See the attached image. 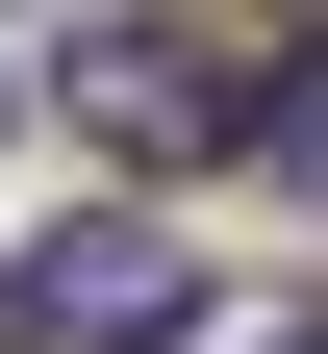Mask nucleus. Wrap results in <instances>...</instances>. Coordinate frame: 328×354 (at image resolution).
I'll use <instances>...</instances> for the list:
<instances>
[{"instance_id": "nucleus-2", "label": "nucleus", "mask_w": 328, "mask_h": 354, "mask_svg": "<svg viewBox=\"0 0 328 354\" xmlns=\"http://www.w3.org/2000/svg\"><path fill=\"white\" fill-rule=\"evenodd\" d=\"M76 102H102L126 152H253V102H227L202 26H102V51H76Z\"/></svg>"}, {"instance_id": "nucleus-1", "label": "nucleus", "mask_w": 328, "mask_h": 354, "mask_svg": "<svg viewBox=\"0 0 328 354\" xmlns=\"http://www.w3.org/2000/svg\"><path fill=\"white\" fill-rule=\"evenodd\" d=\"M26 304H51V354L76 329H102V354H177V329H202V253H177V228H76V253H26Z\"/></svg>"}, {"instance_id": "nucleus-3", "label": "nucleus", "mask_w": 328, "mask_h": 354, "mask_svg": "<svg viewBox=\"0 0 328 354\" xmlns=\"http://www.w3.org/2000/svg\"><path fill=\"white\" fill-rule=\"evenodd\" d=\"M0 354H51V304H26V279H0Z\"/></svg>"}]
</instances>
